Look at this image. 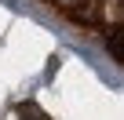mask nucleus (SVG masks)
<instances>
[{
    "instance_id": "nucleus-1",
    "label": "nucleus",
    "mask_w": 124,
    "mask_h": 120,
    "mask_svg": "<svg viewBox=\"0 0 124 120\" xmlns=\"http://www.w3.org/2000/svg\"><path fill=\"white\" fill-rule=\"evenodd\" d=\"M106 51L113 55V62H120V66H124V29H120V26L106 29Z\"/></svg>"
},
{
    "instance_id": "nucleus-2",
    "label": "nucleus",
    "mask_w": 124,
    "mask_h": 120,
    "mask_svg": "<svg viewBox=\"0 0 124 120\" xmlns=\"http://www.w3.org/2000/svg\"><path fill=\"white\" fill-rule=\"evenodd\" d=\"M15 116H18V120H47V113H44L37 102H18V106H15Z\"/></svg>"
}]
</instances>
